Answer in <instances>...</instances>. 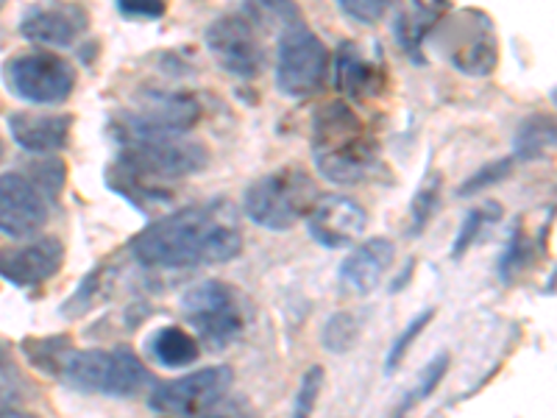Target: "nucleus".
I'll use <instances>...</instances> for the list:
<instances>
[{
    "label": "nucleus",
    "instance_id": "f257e3e1",
    "mask_svg": "<svg viewBox=\"0 0 557 418\" xmlns=\"http://www.w3.org/2000/svg\"><path fill=\"white\" fill-rule=\"evenodd\" d=\"M243 248L237 209L226 201L196 204L159 218L132 241L134 260L148 268H193L235 260Z\"/></svg>",
    "mask_w": 557,
    "mask_h": 418
},
{
    "label": "nucleus",
    "instance_id": "f03ea898",
    "mask_svg": "<svg viewBox=\"0 0 557 418\" xmlns=\"http://www.w3.org/2000/svg\"><path fill=\"white\" fill-rule=\"evenodd\" d=\"M312 159L323 179L360 184L380 171V143L351 107L335 101L312 118Z\"/></svg>",
    "mask_w": 557,
    "mask_h": 418
},
{
    "label": "nucleus",
    "instance_id": "7ed1b4c3",
    "mask_svg": "<svg viewBox=\"0 0 557 418\" xmlns=\"http://www.w3.org/2000/svg\"><path fill=\"white\" fill-rule=\"evenodd\" d=\"M318 184L312 182L305 168H278L265 173L246 190V216L257 226L271 229V232H287L296 226L301 218L318 201Z\"/></svg>",
    "mask_w": 557,
    "mask_h": 418
},
{
    "label": "nucleus",
    "instance_id": "20e7f679",
    "mask_svg": "<svg viewBox=\"0 0 557 418\" xmlns=\"http://www.w3.org/2000/svg\"><path fill=\"white\" fill-rule=\"evenodd\" d=\"M59 377L78 391L103 393V396H134L148 385L146 366L126 346L87 348V352L70 348Z\"/></svg>",
    "mask_w": 557,
    "mask_h": 418
},
{
    "label": "nucleus",
    "instance_id": "39448f33",
    "mask_svg": "<svg viewBox=\"0 0 557 418\" xmlns=\"http://www.w3.org/2000/svg\"><path fill=\"white\" fill-rule=\"evenodd\" d=\"M184 316L207 346L226 348L246 330V316L235 291L218 279H209L184 296Z\"/></svg>",
    "mask_w": 557,
    "mask_h": 418
},
{
    "label": "nucleus",
    "instance_id": "423d86ee",
    "mask_svg": "<svg viewBox=\"0 0 557 418\" xmlns=\"http://www.w3.org/2000/svg\"><path fill=\"white\" fill-rule=\"evenodd\" d=\"M326 48L301 23L278 39L276 87L290 98H307L318 93L326 76Z\"/></svg>",
    "mask_w": 557,
    "mask_h": 418
},
{
    "label": "nucleus",
    "instance_id": "0eeeda50",
    "mask_svg": "<svg viewBox=\"0 0 557 418\" xmlns=\"http://www.w3.org/2000/svg\"><path fill=\"white\" fill-rule=\"evenodd\" d=\"M228 388H232V371L226 366H209L159 385L151 393L148 407L162 416H203L226 396Z\"/></svg>",
    "mask_w": 557,
    "mask_h": 418
},
{
    "label": "nucleus",
    "instance_id": "6e6552de",
    "mask_svg": "<svg viewBox=\"0 0 557 418\" xmlns=\"http://www.w3.org/2000/svg\"><path fill=\"white\" fill-rule=\"evenodd\" d=\"M3 76L14 96L32 103H62L76 87L73 67L51 53H28L12 59L3 67Z\"/></svg>",
    "mask_w": 557,
    "mask_h": 418
},
{
    "label": "nucleus",
    "instance_id": "1a4fd4ad",
    "mask_svg": "<svg viewBox=\"0 0 557 418\" xmlns=\"http://www.w3.org/2000/svg\"><path fill=\"white\" fill-rule=\"evenodd\" d=\"M207 45L228 73H235V76L243 78L260 76L262 59H265L262 57V45L253 23L248 17H243V14L218 17L207 28Z\"/></svg>",
    "mask_w": 557,
    "mask_h": 418
},
{
    "label": "nucleus",
    "instance_id": "9d476101",
    "mask_svg": "<svg viewBox=\"0 0 557 418\" xmlns=\"http://www.w3.org/2000/svg\"><path fill=\"white\" fill-rule=\"evenodd\" d=\"M48 223V204L32 179L23 173L0 176V232L12 237L37 235Z\"/></svg>",
    "mask_w": 557,
    "mask_h": 418
},
{
    "label": "nucleus",
    "instance_id": "9b49d317",
    "mask_svg": "<svg viewBox=\"0 0 557 418\" xmlns=\"http://www.w3.org/2000/svg\"><path fill=\"white\" fill-rule=\"evenodd\" d=\"M368 226L366 209L348 196L318 198L307 212V229L326 248H346L362 237Z\"/></svg>",
    "mask_w": 557,
    "mask_h": 418
},
{
    "label": "nucleus",
    "instance_id": "f8f14e48",
    "mask_svg": "<svg viewBox=\"0 0 557 418\" xmlns=\"http://www.w3.org/2000/svg\"><path fill=\"white\" fill-rule=\"evenodd\" d=\"M64 246L57 237H39L23 246L0 248V276L17 287H34L62 268Z\"/></svg>",
    "mask_w": 557,
    "mask_h": 418
},
{
    "label": "nucleus",
    "instance_id": "ddd939ff",
    "mask_svg": "<svg viewBox=\"0 0 557 418\" xmlns=\"http://www.w3.org/2000/svg\"><path fill=\"white\" fill-rule=\"evenodd\" d=\"M89 20L78 3H45L23 20V37L48 48H67L87 32Z\"/></svg>",
    "mask_w": 557,
    "mask_h": 418
},
{
    "label": "nucleus",
    "instance_id": "4468645a",
    "mask_svg": "<svg viewBox=\"0 0 557 418\" xmlns=\"http://www.w3.org/2000/svg\"><path fill=\"white\" fill-rule=\"evenodd\" d=\"M201 118V103L187 93H148L137 114H126V121L148 132L178 134L190 128Z\"/></svg>",
    "mask_w": 557,
    "mask_h": 418
},
{
    "label": "nucleus",
    "instance_id": "2eb2a0df",
    "mask_svg": "<svg viewBox=\"0 0 557 418\" xmlns=\"http://www.w3.org/2000/svg\"><path fill=\"white\" fill-rule=\"evenodd\" d=\"M70 126H73L70 114L17 112L9 118L14 143L32 153H53L67 146Z\"/></svg>",
    "mask_w": 557,
    "mask_h": 418
},
{
    "label": "nucleus",
    "instance_id": "dca6fc26",
    "mask_svg": "<svg viewBox=\"0 0 557 418\" xmlns=\"http://www.w3.org/2000/svg\"><path fill=\"white\" fill-rule=\"evenodd\" d=\"M393 257H396V246L391 241H385V237H374V241H368L360 248H355L343 260L341 279L351 291L371 293L380 285V279L385 276L387 268L393 266Z\"/></svg>",
    "mask_w": 557,
    "mask_h": 418
},
{
    "label": "nucleus",
    "instance_id": "f3484780",
    "mask_svg": "<svg viewBox=\"0 0 557 418\" xmlns=\"http://www.w3.org/2000/svg\"><path fill=\"white\" fill-rule=\"evenodd\" d=\"M337 87L348 98H366L374 96L382 87V73L368 62L366 53L357 45H341L337 53Z\"/></svg>",
    "mask_w": 557,
    "mask_h": 418
},
{
    "label": "nucleus",
    "instance_id": "a211bd4d",
    "mask_svg": "<svg viewBox=\"0 0 557 418\" xmlns=\"http://www.w3.org/2000/svg\"><path fill=\"white\" fill-rule=\"evenodd\" d=\"M480 23L482 17H474L469 37L462 39L460 48L451 53V64L460 67L462 73H471V76H487L496 67V39L491 34V26L480 32Z\"/></svg>",
    "mask_w": 557,
    "mask_h": 418
},
{
    "label": "nucleus",
    "instance_id": "6ab92c4d",
    "mask_svg": "<svg viewBox=\"0 0 557 418\" xmlns=\"http://www.w3.org/2000/svg\"><path fill=\"white\" fill-rule=\"evenodd\" d=\"M148 355L165 368H184L198 360V341L182 327H162L148 337Z\"/></svg>",
    "mask_w": 557,
    "mask_h": 418
},
{
    "label": "nucleus",
    "instance_id": "aec40b11",
    "mask_svg": "<svg viewBox=\"0 0 557 418\" xmlns=\"http://www.w3.org/2000/svg\"><path fill=\"white\" fill-rule=\"evenodd\" d=\"M243 9L251 17V23H257L265 32L285 34L305 23L296 0H243Z\"/></svg>",
    "mask_w": 557,
    "mask_h": 418
},
{
    "label": "nucleus",
    "instance_id": "412c9836",
    "mask_svg": "<svg viewBox=\"0 0 557 418\" xmlns=\"http://www.w3.org/2000/svg\"><path fill=\"white\" fill-rule=\"evenodd\" d=\"M555 146V121L546 114H532L516 134V153L521 159H541Z\"/></svg>",
    "mask_w": 557,
    "mask_h": 418
},
{
    "label": "nucleus",
    "instance_id": "4be33fe9",
    "mask_svg": "<svg viewBox=\"0 0 557 418\" xmlns=\"http://www.w3.org/2000/svg\"><path fill=\"white\" fill-rule=\"evenodd\" d=\"M441 184H444L441 173L430 171L424 182H421V187H418L416 198L410 204V237L424 235V229L435 218L437 201H441Z\"/></svg>",
    "mask_w": 557,
    "mask_h": 418
},
{
    "label": "nucleus",
    "instance_id": "5701e85b",
    "mask_svg": "<svg viewBox=\"0 0 557 418\" xmlns=\"http://www.w3.org/2000/svg\"><path fill=\"white\" fill-rule=\"evenodd\" d=\"M499 218H502V207L496 201H485L482 207L471 209L469 216H466V221H462L460 232H457V241H455V246H451V257H455V260H460L462 254L474 246L476 237H480L482 232L491 226V223L499 221Z\"/></svg>",
    "mask_w": 557,
    "mask_h": 418
},
{
    "label": "nucleus",
    "instance_id": "b1692460",
    "mask_svg": "<svg viewBox=\"0 0 557 418\" xmlns=\"http://www.w3.org/2000/svg\"><path fill=\"white\" fill-rule=\"evenodd\" d=\"M23 348H26L28 360H32L39 371L59 377L64 357L70 355L73 343H70V337L59 335V337H45V341H26L23 343Z\"/></svg>",
    "mask_w": 557,
    "mask_h": 418
},
{
    "label": "nucleus",
    "instance_id": "393cba45",
    "mask_svg": "<svg viewBox=\"0 0 557 418\" xmlns=\"http://www.w3.org/2000/svg\"><path fill=\"white\" fill-rule=\"evenodd\" d=\"M357 341H360V321L351 312H337L323 327V346L335 352V355L351 352Z\"/></svg>",
    "mask_w": 557,
    "mask_h": 418
},
{
    "label": "nucleus",
    "instance_id": "a878e982",
    "mask_svg": "<svg viewBox=\"0 0 557 418\" xmlns=\"http://www.w3.org/2000/svg\"><path fill=\"white\" fill-rule=\"evenodd\" d=\"M446 371H449V355L446 352H441L437 357H432L430 362H426V368L418 374V385L410 388V393L405 396V402H401L399 413L410 410V407H416L418 402H424L430 393H435V388L441 385V380L446 377Z\"/></svg>",
    "mask_w": 557,
    "mask_h": 418
},
{
    "label": "nucleus",
    "instance_id": "bb28decb",
    "mask_svg": "<svg viewBox=\"0 0 557 418\" xmlns=\"http://www.w3.org/2000/svg\"><path fill=\"white\" fill-rule=\"evenodd\" d=\"M527 257H530V243H527V235H521V226H516L510 232V241H507V248L499 260V276L505 282L516 279V273L524 271Z\"/></svg>",
    "mask_w": 557,
    "mask_h": 418
},
{
    "label": "nucleus",
    "instance_id": "cd10ccee",
    "mask_svg": "<svg viewBox=\"0 0 557 418\" xmlns=\"http://www.w3.org/2000/svg\"><path fill=\"white\" fill-rule=\"evenodd\" d=\"M103 279H107V271H103V268H96V271L89 273V276L82 282V287L76 291V296L70 298L67 307H64V316L76 318V316H82V312H87L89 307L96 305L98 296H101Z\"/></svg>",
    "mask_w": 557,
    "mask_h": 418
},
{
    "label": "nucleus",
    "instance_id": "c85d7f7f",
    "mask_svg": "<svg viewBox=\"0 0 557 418\" xmlns=\"http://www.w3.org/2000/svg\"><path fill=\"white\" fill-rule=\"evenodd\" d=\"M432 316H435V312L424 310V312H421V316L416 318V321L407 323V330L401 332L399 341L393 343L391 355H387V360H385V371H387V374H393V371H396V368L401 366V360H405V355H407V348H410L412 343L418 341V335L424 332V327L432 321Z\"/></svg>",
    "mask_w": 557,
    "mask_h": 418
},
{
    "label": "nucleus",
    "instance_id": "c756f323",
    "mask_svg": "<svg viewBox=\"0 0 557 418\" xmlns=\"http://www.w3.org/2000/svg\"><path fill=\"white\" fill-rule=\"evenodd\" d=\"M23 396V377L7 346H0V407H12Z\"/></svg>",
    "mask_w": 557,
    "mask_h": 418
},
{
    "label": "nucleus",
    "instance_id": "7c9ffc66",
    "mask_svg": "<svg viewBox=\"0 0 557 418\" xmlns=\"http://www.w3.org/2000/svg\"><path fill=\"white\" fill-rule=\"evenodd\" d=\"M343 12L348 14L357 23H366V26H374L387 14L393 0H337Z\"/></svg>",
    "mask_w": 557,
    "mask_h": 418
},
{
    "label": "nucleus",
    "instance_id": "2f4dec72",
    "mask_svg": "<svg viewBox=\"0 0 557 418\" xmlns=\"http://www.w3.org/2000/svg\"><path fill=\"white\" fill-rule=\"evenodd\" d=\"M510 168H513V162H510V159H496V162L485 165L480 173H474V176H471L469 182L462 184L460 196H474V193L485 190V187L496 184V182H499V179H505L507 173H510Z\"/></svg>",
    "mask_w": 557,
    "mask_h": 418
},
{
    "label": "nucleus",
    "instance_id": "473e14b6",
    "mask_svg": "<svg viewBox=\"0 0 557 418\" xmlns=\"http://www.w3.org/2000/svg\"><path fill=\"white\" fill-rule=\"evenodd\" d=\"M323 388V368L312 366L310 371L301 380V388H298V399H296V416H310L318 405V393Z\"/></svg>",
    "mask_w": 557,
    "mask_h": 418
},
{
    "label": "nucleus",
    "instance_id": "72a5a7b5",
    "mask_svg": "<svg viewBox=\"0 0 557 418\" xmlns=\"http://www.w3.org/2000/svg\"><path fill=\"white\" fill-rule=\"evenodd\" d=\"M123 17L159 20L168 12V0H117Z\"/></svg>",
    "mask_w": 557,
    "mask_h": 418
},
{
    "label": "nucleus",
    "instance_id": "f704fd0d",
    "mask_svg": "<svg viewBox=\"0 0 557 418\" xmlns=\"http://www.w3.org/2000/svg\"><path fill=\"white\" fill-rule=\"evenodd\" d=\"M34 171H37V179H42L45 182L42 193H48V196H59V190H62V184H64L62 162L51 159V162H42V165H37Z\"/></svg>",
    "mask_w": 557,
    "mask_h": 418
},
{
    "label": "nucleus",
    "instance_id": "c9c22d12",
    "mask_svg": "<svg viewBox=\"0 0 557 418\" xmlns=\"http://www.w3.org/2000/svg\"><path fill=\"white\" fill-rule=\"evenodd\" d=\"M412 7H416L418 17H424V23L430 26L449 9V0H412Z\"/></svg>",
    "mask_w": 557,
    "mask_h": 418
},
{
    "label": "nucleus",
    "instance_id": "e433bc0d",
    "mask_svg": "<svg viewBox=\"0 0 557 418\" xmlns=\"http://www.w3.org/2000/svg\"><path fill=\"white\" fill-rule=\"evenodd\" d=\"M0 159H3V139H0Z\"/></svg>",
    "mask_w": 557,
    "mask_h": 418
},
{
    "label": "nucleus",
    "instance_id": "4c0bfd02",
    "mask_svg": "<svg viewBox=\"0 0 557 418\" xmlns=\"http://www.w3.org/2000/svg\"><path fill=\"white\" fill-rule=\"evenodd\" d=\"M0 9H3V0H0Z\"/></svg>",
    "mask_w": 557,
    "mask_h": 418
}]
</instances>
